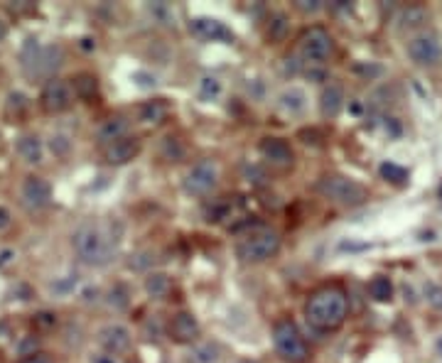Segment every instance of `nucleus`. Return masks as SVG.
Returning a JSON list of instances; mask_svg holds the SVG:
<instances>
[{
    "mask_svg": "<svg viewBox=\"0 0 442 363\" xmlns=\"http://www.w3.org/2000/svg\"><path fill=\"white\" fill-rule=\"evenodd\" d=\"M18 155L25 160V162H30V165H40L42 162V157H44V145H42V140H40L37 136H23L18 140Z\"/></svg>",
    "mask_w": 442,
    "mask_h": 363,
    "instance_id": "22",
    "label": "nucleus"
},
{
    "mask_svg": "<svg viewBox=\"0 0 442 363\" xmlns=\"http://www.w3.org/2000/svg\"><path fill=\"white\" fill-rule=\"evenodd\" d=\"M145 292L150 299H167L172 292V278L167 273H148Z\"/></svg>",
    "mask_w": 442,
    "mask_h": 363,
    "instance_id": "23",
    "label": "nucleus"
},
{
    "mask_svg": "<svg viewBox=\"0 0 442 363\" xmlns=\"http://www.w3.org/2000/svg\"><path fill=\"white\" fill-rule=\"evenodd\" d=\"M219 93H221V81L217 76H204L202 84H199V96H202L204 101H212Z\"/></svg>",
    "mask_w": 442,
    "mask_h": 363,
    "instance_id": "29",
    "label": "nucleus"
},
{
    "mask_svg": "<svg viewBox=\"0 0 442 363\" xmlns=\"http://www.w3.org/2000/svg\"><path fill=\"white\" fill-rule=\"evenodd\" d=\"M378 174H381L386 182H390V184H395V186H405L408 184V177H410L408 169L400 167V165H395V162H381Z\"/></svg>",
    "mask_w": 442,
    "mask_h": 363,
    "instance_id": "28",
    "label": "nucleus"
},
{
    "mask_svg": "<svg viewBox=\"0 0 442 363\" xmlns=\"http://www.w3.org/2000/svg\"><path fill=\"white\" fill-rule=\"evenodd\" d=\"M28 108V98L23 96V93H10L8 96V103H5V111H8V116H13V111H15V118L20 116V113Z\"/></svg>",
    "mask_w": 442,
    "mask_h": 363,
    "instance_id": "30",
    "label": "nucleus"
},
{
    "mask_svg": "<svg viewBox=\"0 0 442 363\" xmlns=\"http://www.w3.org/2000/svg\"><path fill=\"white\" fill-rule=\"evenodd\" d=\"M258 150L263 160H268L270 165H277V167H290L295 162V153H292L290 143L282 138H263Z\"/></svg>",
    "mask_w": 442,
    "mask_h": 363,
    "instance_id": "16",
    "label": "nucleus"
},
{
    "mask_svg": "<svg viewBox=\"0 0 442 363\" xmlns=\"http://www.w3.org/2000/svg\"><path fill=\"white\" fill-rule=\"evenodd\" d=\"M273 346L282 361L287 363H305L310 359V346H307L302 331L292 319H280L273 326Z\"/></svg>",
    "mask_w": 442,
    "mask_h": 363,
    "instance_id": "5",
    "label": "nucleus"
},
{
    "mask_svg": "<svg viewBox=\"0 0 442 363\" xmlns=\"http://www.w3.org/2000/svg\"><path fill=\"white\" fill-rule=\"evenodd\" d=\"M282 238L275 228L270 226H251L244 236L236 243V258H239L244 266H261V263H268L270 258H275L280 253Z\"/></svg>",
    "mask_w": 442,
    "mask_h": 363,
    "instance_id": "3",
    "label": "nucleus"
},
{
    "mask_svg": "<svg viewBox=\"0 0 442 363\" xmlns=\"http://www.w3.org/2000/svg\"><path fill=\"white\" fill-rule=\"evenodd\" d=\"M219 184V165L214 160H199L189 167L187 177H184V189L192 196H204L214 191Z\"/></svg>",
    "mask_w": 442,
    "mask_h": 363,
    "instance_id": "8",
    "label": "nucleus"
},
{
    "mask_svg": "<svg viewBox=\"0 0 442 363\" xmlns=\"http://www.w3.org/2000/svg\"><path fill=\"white\" fill-rule=\"evenodd\" d=\"M369 294H371L374 302H390V297H393V285H390L388 278L376 275V278L369 282Z\"/></svg>",
    "mask_w": 442,
    "mask_h": 363,
    "instance_id": "27",
    "label": "nucleus"
},
{
    "mask_svg": "<svg viewBox=\"0 0 442 363\" xmlns=\"http://www.w3.org/2000/svg\"><path fill=\"white\" fill-rule=\"evenodd\" d=\"M295 8L300 13H317V10H322V3L320 0H297Z\"/></svg>",
    "mask_w": 442,
    "mask_h": 363,
    "instance_id": "32",
    "label": "nucleus"
},
{
    "mask_svg": "<svg viewBox=\"0 0 442 363\" xmlns=\"http://www.w3.org/2000/svg\"><path fill=\"white\" fill-rule=\"evenodd\" d=\"M277 106L285 113H290V116H300L307 108V93L300 86H290V89H285L277 96Z\"/></svg>",
    "mask_w": 442,
    "mask_h": 363,
    "instance_id": "19",
    "label": "nucleus"
},
{
    "mask_svg": "<svg viewBox=\"0 0 442 363\" xmlns=\"http://www.w3.org/2000/svg\"><path fill=\"white\" fill-rule=\"evenodd\" d=\"M428 302L433 304L435 309H440L442 312V287L440 285H430L428 287Z\"/></svg>",
    "mask_w": 442,
    "mask_h": 363,
    "instance_id": "31",
    "label": "nucleus"
},
{
    "mask_svg": "<svg viewBox=\"0 0 442 363\" xmlns=\"http://www.w3.org/2000/svg\"><path fill=\"white\" fill-rule=\"evenodd\" d=\"M74 251L86 266L104 268L109 266L116 256V238L109 233V228L99 224H84L71 238Z\"/></svg>",
    "mask_w": 442,
    "mask_h": 363,
    "instance_id": "2",
    "label": "nucleus"
},
{
    "mask_svg": "<svg viewBox=\"0 0 442 363\" xmlns=\"http://www.w3.org/2000/svg\"><path fill=\"white\" fill-rule=\"evenodd\" d=\"M128 131H131V123H128L126 116H111L101 123V128H99L96 136H99V143L106 148V145L116 143V140L128 138Z\"/></svg>",
    "mask_w": 442,
    "mask_h": 363,
    "instance_id": "18",
    "label": "nucleus"
},
{
    "mask_svg": "<svg viewBox=\"0 0 442 363\" xmlns=\"http://www.w3.org/2000/svg\"><path fill=\"white\" fill-rule=\"evenodd\" d=\"M440 196H442V184H440Z\"/></svg>",
    "mask_w": 442,
    "mask_h": 363,
    "instance_id": "39",
    "label": "nucleus"
},
{
    "mask_svg": "<svg viewBox=\"0 0 442 363\" xmlns=\"http://www.w3.org/2000/svg\"><path fill=\"white\" fill-rule=\"evenodd\" d=\"M344 89L342 84H337V81H332V84H327L325 89L320 93V113L322 118H327V121H332V118H337L339 113H342L344 108Z\"/></svg>",
    "mask_w": 442,
    "mask_h": 363,
    "instance_id": "17",
    "label": "nucleus"
},
{
    "mask_svg": "<svg viewBox=\"0 0 442 363\" xmlns=\"http://www.w3.org/2000/svg\"><path fill=\"white\" fill-rule=\"evenodd\" d=\"M99 346L104 351H109L113 356H123L131 351V344H133V336H131V329L123 324H106L99 329Z\"/></svg>",
    "mask_w": 442,
    "mask_h": 363,
    "instance_id": "12",
    "label": "nucleus"
},
{
    "mask_svg": "<svg viewBox=\"0 0 442 363\" xmlns=\"http://www.w3.org/2000/svg\"><path fill=\"white\" fill-rule=\"evenodd\" d=\"M435 349H438V356H440V359H442V336H440V339H438V344H435Z\"/></svg>",
    "mask_w": 442,
    "mask_h": 363,
    "instance_id": "37",
    "label": "nucleus"
},
{
    "mask_svg": "<svg viewBox=\"0 0 442 363\" xmlns=\"http://www.w3.org/2000/svg\"><path fill=\"white\" fill-rule=\"evenodd\" d=\"M428 20V13H425V8H420V5H410V8H405L403 13H400L398 18V28L400 30H415L420 28V25Z\"/></svg>",
    "mask_w": 442,
    "mask_h": 363,
    "instance_id": "26",
    "label": "nucleus"
},
{
    "mask_svg": "<svg viewBox=\"0 0 442 363\" xmlns=\"http://www.w3.org/2000/svg\"><path fill=\"white\" fill-rule=\"evenodd\" d=\"M332 52H334V40L322 25L307 28L305 32L300 35V40H297V54H300L302 61H307V64H317V66L327 64Z\"/></svg>",
    "mask_w": 442,
    "mask_h": 363,
    "instance_id": "7",
    "label": "nucleus"
},
{
    "mask_svg": "<svg viewBox=\"0 0 442 363\" xmlns=\"http://www.w3.org/2000/svg\"><path fill=\"white\" fill-rule=\"evenodd\" d=\"M91 363H118V356L109 354V351H99L91 356Z\"/></svg>",
    "mask_w": 442,
    "mask_h": 363,
    "instance_id": "34",
    "label": "nucleus"
},
{
    "mask_svg": "<svg viewBox=\"0 0 442 363\" xmlns=\"http://www.w3.org/2000/svg\"><path fill=\"white\" fill-rule=\"evenodd\" d=\"M74 103V89H71L69 81L64 79H49L47 84L42 86V93H40V106H42L44 113H64L71 108Z\"/></svg>",
    "mask_w": 442,
    "mask_h": 363,
    "instance_id": "9",
    "label": "nucleus"
},
{
    "mask_svg": "<svg viewBox=\"0 0 442 363\" xmlns=\"http://www.w3.org/2000/svg\"><path fill=\"white\" fill-rule=\"evenodd\" d=\"M199 331H202V326L192 312H177L167 321V336L174 344H194Z\"/></svg>",
    "mask_w": 442,
    "mask_h": 363,
    "instance_id": "13",
    "label": "nucleus"
},
{
    "mask_svg": "<svg viewBox=\"0 0 442 363\" xmlns=\"http://www.w3.org/2000/svg\"><path fill=\"white\" fill-rule=\"evenodd\" d=\"M10 221H13V216H10V211L5 209V206H0V231H5V228L10 226Z\"/></svg>",
    "mask_w": 442,
    "mask_h": 363,
    "instance_id": "35",
    "label": "nucleus"
},
{
    "mask_svg": "<svg viewBox=\"0 0 442 363\" xmlns=\"http://www.w3.org/2000/svg\"><path fill=\"white\" fill-rule=\"evenodd\" d=\"M317 191L332 204L339 206H359L369 199V191L357 179H349L344 174H325L317 182Z\"/></svg>",
    "mask_w": 442,
    "mask_h": 363,
    "instance_id": "6",
    "label": "nucleus"
},
{
    "mask_svg": "<svg viewBox=\"0 0 442 363\" xmlns=\"http://www.w3.org/2000/svg\"><path fill=\"white\" fill-rule=\"evenodd\" d=\"M408 56L418 66H435L442 59V42L435 32H420L408 42Z\"/></svg>",
    "mask_w": 442,
    "mask_h": 363,
    "instance_id": "10",
    "label": "nucleus"
},
{
    "mask_svg": "<svg viewBox=\"0 0 442 363\" xmlns=\"http://www.w3.org/2000/svg\"><path fill=\"white\" fill-rule=\"evenodd\" d=\"M239 363H253V361H239Z\"/></svg>",
    "mask_w": 442,
    "mask_h": 363,
    "instance_id": "38",
    "label": "nucleus"
},
{
    "mask_svg": "<svg viewBox=\"0 0 442 363\" xmlns=\"http://www.w3.org/2000/svg\"><path fill=\"white\" fill-rule=\"evenodd\" d=\"M20 196H23V204L32 211H40L44 206H49L52 201V186H49L47 179L37 177V174H30L23 182V189H20Z\"/></svg>",
    "mask_w": 442,
    "mask_h": 363,
    "instance_id": "11",
    "label": "nucleus"
},
{
    "mask_svg": "<svg viewBox=\"0 0 442 363\" xmlns=\"http://www.w3.org/2000/svg\"><path fill=\"white\" fill-rule=\"evenodd\" d=\"M71 89H74V96L81 98V101H94L99 96V79L91 71H81L71 79Z\"/></svg>",
    "mask_w": 442,
    "mask_h": 363,
    "instance_id": "21",
    "label": "nucleus"
},
{
    "mask_svg": "<svg viewBox=\"0 0 442 363\" xmlns=\"http://www.w3.org/2000/svg\"><path fill=\"white\" fill-rule=\"evenodd\" d=\"M143 150V140L136 138V136H128V138H121L116 140V143L106 145L104 148V160L106 165H128L131 160H136L138 155H141Z\"/></svg>",
    "mask_w": 442,
    "mask_h": 363,
    "instance_id": "14",
    "label": "nucleus"
},
{
    "mask_svg": "<svg viewBox=\"0 0 442 363\" xmlns=\"http://www.w3.org/2000/svg\"><path fill=\"white\" fill-rule=\"evenodd\" d=\"M20 363H54V361L49 359L47 354H42V351H35V354H28V356H25V359L20 361Z\"/></svg>",
    "mask_w": 442,
    "mask_h": 363,
    "instance_id": "33",
    "label": "nucleus"
},
{
    "mask_svg": "<svg viewBox=\"0 0 442 363\" xmlns=\"http://www.w3.org/2000/svg\"><path fill=\"white\" fill-rule=\"evenodd\" d=\"M23 69L32 79H54V71L64 61V52L59 44H40L37 40H28L23 47Z\"/></svg>",
    "mask_w": 442,
    "mask_h": 363,
    "instance_id": "4",
    "label": "nucleus"
},
{
    "mask_svg": "<svg viewBox=\"0 0 442 363\" xmlns=\"http://www.w3.org/2000/svg\"><path fill=\"white\" fill-rule=\"evenodd\" d=\"M169 116V106L162 98H155V101H145L141 106V111H138V118H141V123H145V126H160V123H165Z\"/></svg>",
    "mask_w": 442,
    "mask_h": 363,
    "instance_id": "20",
    "label": "nucleus"
},
{
    "mask_svg": "<svg viewBox=\"0 0 442 363\" xmlns=\"http://www.w3.org/2000/svg\"><path fill=\"white\" fill-rule=\"evenodd\" d=\"M349 317V297L342 285H322L305 302V319L315 331L330 334Z\"/></svg>",
    "mask_w": 442,
    "mask_h": 363,
    "instance_id": "1",
    "label": "nucleus"
},
{
    "mask_svg": "<svg viewBox=\"0 0 442 363\" xmlns=\"http://www.w3.org/2000/svg\"><path fill=\"white\" fill-rule=\"evenodd\" d=\"M219 346L202 341V344H194L189 351V363H219Z\"/></svg>",
    "mask_w": 442,
    "mask_h": 363,
    "instance_id": "25",
    "label": "nucleus"
},
{
    "mask_svg": "<svg viewBox=\"0 0 442 363\" xmlns=\"http://www.w3.org/2000/svg\"><path fill=\"white\" fill-rule=\"evenodd\" d=\"M189 30L197 35L199 40H207V42H234V32L226 28L224 23L214 18H194L189 23Z\"/></svg>",
    "mask_w": 442,
    "mask_h": 363,
    "instance_id": "15",
    "label": "nucleus"
},
{
    "mask_svg": "<svg viewBox=\"0 0 442 363\" xmlns=\"http://www.w3.org/2000/svg\"><path fill=\"white\" fill-rule=\"evenodd\" d=\"M287 32H290V18H287L285 13H273L268 18V28H265V37H268V42H282V40L287 37Z\"/></svg>",
    "mask_w": 442,
    "mask_h": 363,
    "instance_id": "24",
    "label": "nucleus"
},
{
    "mask_svg": "<svg viewBox=\"0 0 442 363\" xmlns=\"http://www.w3.org/2000/svg\"><path fill=\"white\" fill-rule=\"evenodd\" d=\"M5 37H8V25H5L3 20H0V44L5 42Z\"/></svg>",
    "mask_w": 442,
    "mask_h": 363,
    "instance_id": "36",
    "label": "nucleus"
}]
</instances>
